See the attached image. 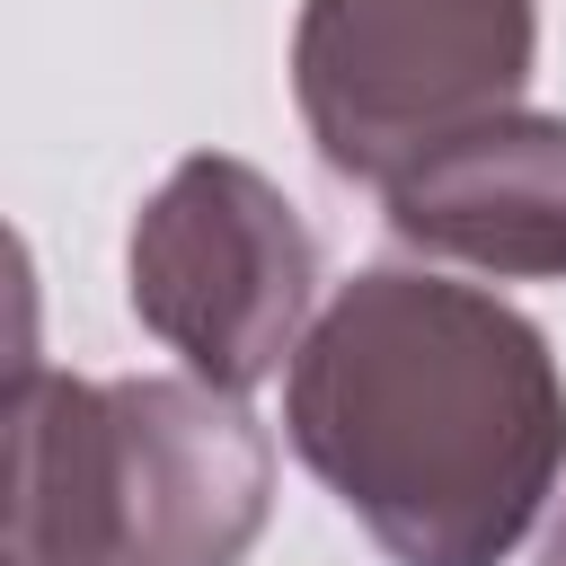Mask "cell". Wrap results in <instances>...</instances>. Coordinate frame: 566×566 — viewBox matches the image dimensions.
I'll use <instances>...</instances> for the list:
<instances>
[{
	"label": "cell",
	"instance_id": "cell-1",
	"mask_svg": "<svg viewBox=\"0 0 566 566\" xmlns=\"http://www.w3.org/2000/svg\"><path fill=\"white\" fill-rule=\"evenodd\" d=\"M283 433L389 566H504L557 495L566 380L513 301L371 265L310 318Z\"/></svg>",
	"mask_w": 566,
	"mask_h": 566
},
{
	"label": "cell",
	"instance_id": "cell-2",
	"mask_svg": "<svg viewBox=\"0 0 566 566\" xmlns=\"http://www.w3.org/2000/svg\"><path fill=\"white\" fill-rule=\"evenodd\" d=\"M274 504L265 424L212 380L18 371L9 566H239Z\"/></svg>",
	"mask_w": 566,
	"mask_h": 566
},
{
	"label": "cell",
	"instance_id": "cell-3",
	"mask_svg": "<svg viewBox=\"0 0 566 566\" xmlns=\"http://www.w3.org/2000/svg\"><path fill=\"white\" fill-rule=\"evenodd\" d=\"M539 53V0H301L292 97L336 177L389 186L504 115Z\"/></svg>",
	"mask_w": 566,
	"mask_h": 566
},
{
	"label": "cell",
	"instance_id": "cell-4",
	"mask_svg": "<svg viewBox=\"0 0 566 566\" xmlns=\"http://www.w3.org/2000/svg\"><path fill=\"white\" fill-rule=\"evenodd\" d=\"M124 292H133V318L195 380L248 398L310 336L318 239L301 230L274 177H256L248 159L195 150L133 212Z\"/></svg>",
	"mask_w": 566,
	"mask_h": 566
},
{
	"label": "cell",
	"instance_id": "cell-5",
	"mask_svg": "<svg viewBox=\"0 0 566 566\" xmlns=\"http://www.w3.org/2000/svg\"><path fill=\"white\" fill-rule=\"evenodd\" d=\"M380 195L389 230L442 265L566 283V115L504 106L398 168Z\"/></svg>",
	"mask_w": 566,
	"mask_h": 566
},
{
	"label": "cell",
	"instance_id": "cell-6",
	"mask_svg": "<svg viewBox=\"0 0 566 566\" xmlns=\"http://www.w3.org/2000/svg\"><path fill=\"white\" fill-rule=\"evenodd\" d=\"M539 566H566V513H557V531L539 539Z\"/></svg>",
	"mask_w": 566,
	"mask_h": 566
}]
</instances>
